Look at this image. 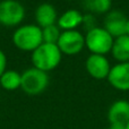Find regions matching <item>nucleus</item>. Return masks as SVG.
Returning <instances> with one entry per match:
<instances>
[{"mask_svg":"<svg viewBox=\"0 0 129 129\" xmlns=\"http://www.w3.org/2000/svg\"><path fill=\"white\" fill-rule=\"evenodd\" d=\"M11 40L17 49L26 52H33L43 43L42 28L35 24L18 26L14 32Z\"/></svg>","mask_w":129,"mask_h":129,"instance_id":"obj_1","label":"nucleus"},{"mask_svg":"<svg viewBox=\"0 0 129 129\" xmlns=\"http://www.w3.org/2000/svg\"><path fill=\"white\" fill-rule=\"evenodd\" d=\"M62 58V53L57 44L43 42L31 54V61L34 68L48 73L59 66Z\"/></svg>","mask_w":129,"mask_h":129,"instance_id":"obj_2","label":"nucleus"},{"mask_svg":"<svg viewBox=\"0 0 129 129\" xmlns=\"http://www.w3.org/2000/svg\"><path fill=\"white\" fill-rule=\"evenodd\" d=\"M114 39L112 35L103 27L96 26L87 31L85 35V47L93 54H102L105 56L111 52Z\"/></svg>","mask_w":129,"mask_h":129,"instance_id":"obj_3","label":"nucleus"},{"mask_svg":"<svg viewBox=\"0 0 129 129\" xmlns=\"http://www.w3.org/2000/svg\"><path fill=\"white\" fill-rule=\"evenodd\" d=\"M49 85L48 73L40 70L38 68H28L22 74L20 88L28 95L41 94Z\"/></svg>","mask_w":129,"mask_h":129,"instance_id":"obj_4","label":"nucleus"},{"mask_svg":"<svg viewBox=\"0 0 129 129\" xmlns=\"http://www.w3.org/2000/svg\"><path fill=\"white\" fill-rule=\"evenodd\" d=\"M25 18V8L17 0L0 1V24L6 27H15Z\"/></svg>","mask_w":129,"mask_h":129,"instance_id":"obj_5","label":"nucleus"},{"mask_svg":"<svg viewBox=\"0 0 129 129\" xmlns=\"http://www.w3.org/2000/svg\"><path fill=\"white\" fill-rule=\"evenodd\" d=\"M59 50L66 56H76L85 47V36L77 29L62 31L57 43Z\"/></svg>","mask_w":129,"mask_h":129,"instance_id":"obj_6","label":"nucleus"},{"mask_svg":"<svg viewBox=\"0 0 129 129\" xmlns=\"http://www.w3.org/2000/svg\"><path fill=\"white\" fill-rule=\"evenodd\" d=\"M85 68L89 74V76H92L93 78L104 79L109 76L111 66L105 56L91 53L85 61Z\"/></svg>","mask_w":129,"mask_h":129,"instance_id":"obj_7","label":"nucleus"},{"mask_svg":"<svg viewBox=\"0 0 129 129\" xmlns=\"http://www.w3.org/2000/svg\"><path fill=\"white\" fill-rule=\"evenodd\" d=\"M107 79L118 91H129V61L112 66Z\"/></svg>","mask_w":129,"mask_h":129,"instance_id":"obj_8","label":"nucleus"},{"mask_svg":"<svg viewBox=\"0 0 129 129\" xmlns=\"http://www.w3.org/2000/svg\"><path fill=\"white\" fill-rule=\"evenodd\" d=\"M128 18L119 10H110L103 22V28L107 29L112 38H119L126 34V25Z\"/></svg>","mask_w":129,"mask_h":129,"instance_id":"obj_9","label":"nucleus"},{"mask_svg":"<svg viewBox=\"0 0 129 129\" xmlns=\"http://www.w3.org/2000/svg\"><path fill=\"white\" fill-rule=\"evenodd\" d=\"M108 120L110 125L125 126L129 122V102L126 100H118L113 102L108 111Z\"/></svg>","mask_w":129,"mask_h":129,"instance_id":"obj_10","label":"nucleus"},{"mask_svg":"<svg viewBox=\"0 0 129 129\" xmlns=\"http://www.w3.org/2000/svg\"><path fill=\"white\" fill-rule=\"evenodd\" d=\"M58 20V13L53 5L43 2L39 5L35 9V22L41 28H44L50 25H54Z\"/></svg>","mask_w":129,"mask_h":129,"instance_id":"obj_11","label":"nucleus"},{"mask_svg":"<svg viewBox=\"0 0 129 129\" xmlns=\"http://www.w3.org/2000/svg\"><path fill=\"white\" fill-rule=\"evenodd\" d=\"M83 19H84V15L79 10L69 9L58 17L57 25L62 31H74L83 24Z\"/></svg>","mask_w":129,"mask_h":129,"instance_id":"obj_12","label":"nucleus"},{"mask_svg":"<svg viewBox=\"0 0 129 129\" xmlns=\"http://www.w3.org/2000/svg\"><path fill=\"white\" fill-rule=\"evenodd\" d=\"M111 53L116 60L120 61V62H128L129 61V36L127 34L114 39Z\"/></svg>","mask_w":129,"mask_h":129,"instance_id":"obj_13","label":"nucleus"},{"mask_svg":"<svg viewBox=\"0 0 129 129\" xmlns=\"http://www.w3.org/2000/svg\"><path fill=\"white\" fill-rule=\"evenodd\" d=\"M20 83H22V74L13 69H7L0 77V87L6 91H15L17 88H20Z\"/></svg>","mask_w":129,"mask_h":129,"instance_id":"obj_14","label":"nucleus"},{"mask_svg":"<svg viewBox=\"0 0 129 129\" xmlns=\"http://www.w3.org/2000/svg\"><path fill=\"white\" fill-rule=\"evenodd\" d=\"M60 35H61V29L56 24L42 28V38H43V42L44 43L57 44Z\"/></svg>","mask_w":129,"mask_h":129,"instance_id":"obj_15","label":"nucleus"},{"mask_svg":"<svg viewBox=\"0 0 129 129\" xmlns=\"http://www.w3.org/2000/svg\"><path fill=\"white\" fill-rule=\"evenodd\" d=\"M112 6L111 0H88V8L98 14L109 13Z\"/></svg>","mask_w":129,"mask_h":129,"instance_id":"obj_16","label":"nucleus"},{"mask_svg":"<svg viewBox=\"0 0 129 129\" xmlns=\"http://www.w3.org/2000/svg\"><path fill=\"white\" fill-rule=\"evenodd\" d=\"M7 70V56L2 50H0V77Z\"/></svg>","mask_w":129,"mask_h":129,"instance_id":"obj_17","label":"nucleus"},{"mask_svg":"<svg viewBox=\"0 0 129 129\" xmlns=\"http://www.w3.org/2000/svg\"><path fill=\"white\" fill-rule=\"evenodd\" d=\"M83 24H85L86 26H89L88 31H89V29H92V28H94V27H96L95 25H94V18H93V16H92V15H84ZM85 25H84V26H85Z\"/></svg>","mask_w":129,"mask_h":129,"instance_id":"obj_18","label":"nucleus"},{"mask_svg":"<svg viewBox=\"0 0 129 129\" xmlns=\"http://www.w3.org/2000/svg\"><path fill=\"white\" fill-rule=\"evenodd\" d=\"M109 129H126L125 126H119V125H110Z\"/></svg>","mask_w":129,"mask_h":129,"instance_id":"obj_19","label":"nucleus"},{"mask_svg":"<svg viewBox=\"0 0 129 129\" xmlns=\"http://www.w3.org/2000/svg\"><path fill=\"white\" fill-rule=\"evenodd\" d=\"M126 34L129 36V18L127 20V25H126Z\"/></svg>","mask_w":129,"mask_h":129,"instance_id":"obj_20","label":"nucleus"},{"mask_svg":"<svg viewBox=\"0 0 129 129\" xmlns=\"http://www.w3.org/2000/svg\"><path fill=\"white\" fill-rule=\"evenodd\" d=\"M126 129H129V122L127 123V125H126Z\"/></svg>","mask_w":129,"mask_h":129,"instance_id":"obj_21","label":"nucleus"},{"mask_svg":"<svg viewBox=\"0 0 129 129\" xmlns=\"http://www.w3.org/2000/svg\"><path fill=\"white\" fill-rule=\"evenodd\" d=\"M68 1H73V0H68Z\"/></svg>","mask_w":129,"mask_h":129,"instance_id":"obj_22","label":"nucleus"}]
</instances>
